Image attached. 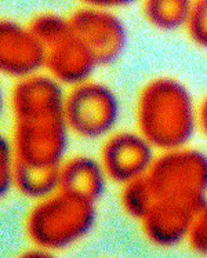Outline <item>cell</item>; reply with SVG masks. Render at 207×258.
I'll return each instance as SVG.
<instances>
[{"mask_svg": "<svg viewBox=\"0 0 207 258\" xmlns=\"http://www.w3.org/2000/svg\"><path fill=\"white\" fill-rule=\"evenodd\" d=\"M137 126L149 144L162 152L186 147L199 127L191 91L175 78L151 80L138 97Z\"/></svg>", "mask_w": 207, "mask_h": 258, "instance_id": "obj_1", "label": "cell"}, {"mask_svg": "<svg viewBox=\"0 0 207 258\" xmlns=\"http://www.w3.org/2000/svg\"><path fill=\"white\" fill-rule=\"evenodd\" d=\"M96 203L57 190L37 201L27 218V235L40 251L53 253L72 247L96 225Z\"/></svg>", "mask_w": 207, "mask_h": 258, "instance_id": "obj_2", "label": "cell"}, {"mask_svg": "<svg viewBox=\"0 0 207 258\" xmlns=\"http://www.w3.org/2000/svg\"><path fill=\"white\" fill-rule=\"evenodd\" d=\"M148 178L158 199L199 207L207 201V155L188 147L165 151L155 159Z\"/></svg>", "mask_w": 207, "mask_h": 258, "instance_id": "obj_3", "label": "cell"}, {"mask_svg": "<svg viewBox=\"0 0 207 258\" xmlns=\"http://www.w3.org/2000/svg\"><path fill=\"white\" fill-rule=\"evenodd\" d=\"M120 106L108 86L85 82L75 86L65 98V120L69 132L86 140L109 136L116 127Z\"/></svg>", "mask_w": 207, "mask_h": 258, "instance_id": "obj_4", "label": "cell"}, {"mask_svg": "<svg viewBox=\"0 0 207 258\" xmlns=\"http://www.w3.org/2000/svg\"><path fill=\"white\" fill-rule=\"evenodd\" d=\"M68 134L65 116L16 120L14 156L35 166L59 167L68 148Z\"/></svg>", "mask_w": 207, "mask_h": 258, "instance_id": "obj_5", "label": "cell"}, {"mask_svg": "<svg viewBox=\"0 0 207 258\" xmlns=\"http://www.w3.org/2000/svg\"><path fill=\"white\" fill-rule=\"evenodd\" d=\"M74 33L100 67L119 59L127 46V29L115 10L83 6L69 17Z\"/></svg>", "mask_w": 207, "mask_h": 258, "instance_id": "obj_6", "label": "cell"}, {"mask_svg": "<svg viewBox=\"0 0 207 258\" xmlns=\"http://www.w3.org/2000/svg\"><path fill=\"white\" fill-rule=\"evenodd\" d=\"M154 152L155 148L140 132H122L106 140L100 162L108 179L124 185L149 173L156 159Z\"/></svg>", "mask_w": 207, "mask_h": 258, "instance_id": "obj_7", "label": "cell"}, {"mask_svg": "<svg viewBox=\"0 0 207 258\" xmlns=\"http://www.w3.org/2000/svg\"><path fill=\"white\" fill-rule=\"evenodd\" d=\"M46 67V48L29 25L3 20L0 22V69L6 76L25 79Z\"/></svg>", "mask_w": 207, "mask_h": 258, "instance_id": "obj_8", "label": "cell"}, {"mask_svg": "<svg viewBox=\"0 0 207 258\" xmlns=\"http://www.w3.org/2000/svg\"><path fill=\"white\" fill-rule=\"evenodd\" d=\"M65 98L62 85L50 75L18 80L11 95L14 120L65 116Z\"/></svg>", "mask_w": 207, "mask_h": 258, "instance_id": "obj_9", "label": "cell"}, {"mask_svg": "<svg viewBox=\"0 0 207 258\" xmlns=\"http://www.w3.org/2000/svg\"><path fill=\"white\" fill-rule=\"evenodd\" d=\"M196 209L181 202L158 199L148 214L140 221L144 235L158 247H174L185 242Z\"/></svg>", "mask_w": 207, "mask_h": 258, "instance_id": "obj_10", "label": "cell"}, {"mask_svg": "<svg viewBox=\"0 0 207 258\" xmlns=\"http://www.w3.org/2000/svg\"><path fill=\"white\" fill-rule=\"evenodd\" d=\"M97 67L96 58L75 33L46 50L48 75L62 86H79L89 82Z\"/></svg>", "mask_w": 207, "mask_h": 258, "instance_id": "obj_11", "label": "cell"}, {"mask_svg": "<svg viewBox=\"0 0 207 258\" xmlns=\"http://www.w3.org/2000/svg\"><path fill=\"white\" fill-rule=\"evenodd\" d=\"M106 179L108 177L101 162L79 155L61 164L58 190L97 203L105 194Z\"/></svg>", "mask_w": 207, "mask_h": 258, "instance_id": "obj_12", "label": "cell"}, {"mask_svg": "<svg viewBox=\"0 0 207 258\" xmlns=\"http://www.w3.org/2000/svg\"><path fill=\"white\" fill-rule=\"evenodd\" d=\"M59 167L35 166L16 159L13 186L28 199H46L58 190Z\"/></svg>", "mask_w": 207, "mask_h": 258, "instance_id": "obj_13", "label": "cell"}, {"mask_svg": "<svg viewBox=\"0 0 207 258\" xmlns=\"http://www.w3.org/2000/svg\"><path fill=\"white\" fill-rule=\"evenodd\" d=\"M195 0H141L145 21L160 32L185 28Z\"/></svg>", "mask_w": 207, "mask_h": 258, "instance_id": "obj_14", "label": "cell"}, {"mask_svg": "<svg viewBox=\"0 0 207 258\" xmlns=\"http://www.w3.org/2000/svg\"><path fill=\"white\" fill-rule=\"evenodd\" d=\"M120 202L124 213L137 221H141L158 201L148 174L141 178L133 179L127 184L122 185Z\"/></svg>", "mask_w": 207, "mask_h": 258, "instance_id": "obj_15", "label": "cell"}, {"mask_svg": "<svg viewBox=\"0 0 207 258\" xmlns=\"http://www.w3.org/2000/svg\"><path fill=\"white\" fill-rule=\"evenodd\" d=\"M29 28L46 50L62 42L74 33L69 18L50 11L37 14L29 24Z\"/></svg>", "mask_w": 207, "mask_h": 258, "instance_id": "obj_16", "label": "cell"}, {"mask_svg": "<svg viewBox=\"0 0 207 258\" xmlns=\"http://www.w3.org/2000/svg\"><path fill=\"white\" fill-rule=\"evenodd\" d=\"M191 42L207 50V0H195L184 28Z\"/></svg>", "mask_w": 207, "mask_h": 258, "instance_id": "obj_17", "label": "cell"}, {"mask_svg": "<svg viewBox=\"0 0 207 258\" xmlns=\"http://www.w3.org/2000/svg\"><path fill=\"white\" fill-rule=\"evenodd\" d=\"M185 242L193 253L207 257V201L193 213Z\"/></svg>", "mask_w": 207, "mask_h": 258, "instance_id": "obj_18", "label": "cell"}, {"mask_svg": "<svg viewBox=\"0 0 207 258\" xmlns=\"http://www.w3.org/2000/svg\"><path fill=\"white\" fill-rule=\"evenodd\" d=\"M14 163L16 156L13 148L7 143H2V155H0V188L5 195L13 186V174H14Z\"/></svg>", "mask_w": 207, "mask_h": 258, "instance_id": "obj_19", "label": "cell"}, {"mask_svg": "<svg viewBox=\"0 0 207 258\" xmlns=\"http://www.w3.org/2000/svg\"><path fill=\"white\" fill-rule=\"evenodd\" d=\"M83 6H93V7H102L108 10H117L122 7L133 5L137 0H80Z\"/></svg>", "mask_w": 207, "mask_h": 258, "instance_id": "obj_20", "label": "cell"}, {"mask_svg": "<svg viewBox=\"0 0 207 258\" xmlns=\"http://www.w3.org/2000/svg\"><path fill=\"white\" fill-rule=\"evenodd\" d=\"M197 119H199V127L203 134L207 137V97L197 109Z\"/></svg>", "mask_w": 207, "mask_h": 258, "instance_id": "obj_21", "label": "cell"}]
</instances>
